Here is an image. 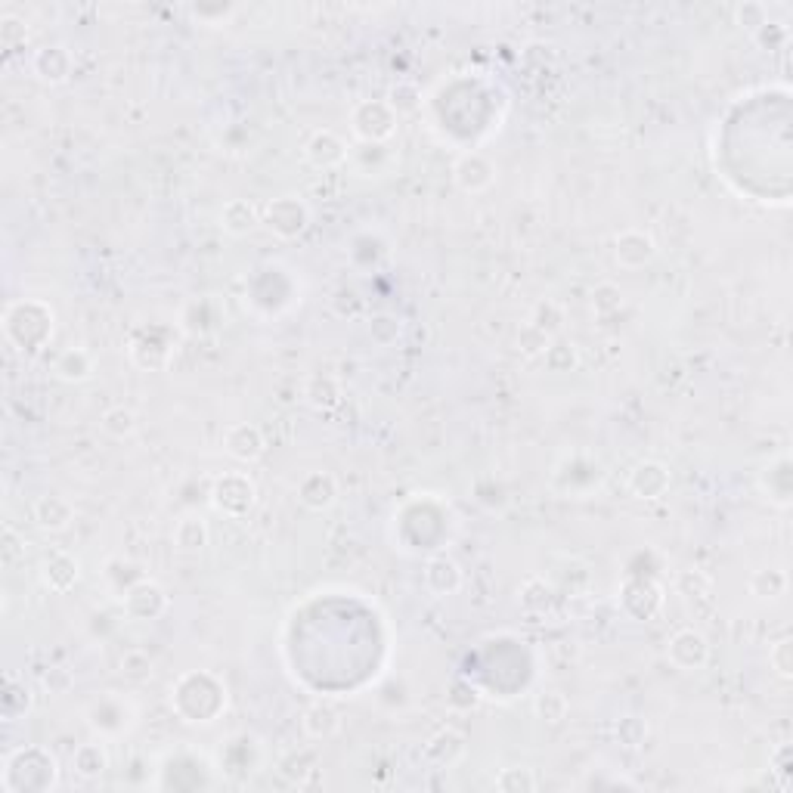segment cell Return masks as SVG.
<instances>
[{
	"mask_svg": "<svg viewBox=\"0 0 793 793\" xmlns=\"http://www.w3.org/2000/svg\"><path fill=\"white\" fill-rule=\"evenodd\" d=\"M400 335H403V323H400V316H394V313H375L369 320V338L378 347L397 344Z\"/></svg>",
	"mask_w": 793,
	"mask_h": 793,
	"instance_id": "8d00e7d4",
	"label": "cell"
},
{
	"mask_svg": "<svg viewBox=\"0 0 793 793\" xmlns=\"http://www.w3.org/2000/svg\"><path fill=\"white\" fill-rule=\"evenodd\" d=\"M53 323H56V316H53L50 304H44L38 298H25V301H16L7 307L4 335L16 351L38 354L41 347H47V341L53 338Z\"/></svg>",
	"mask_w": 793,
	"mask_h": 793,
	"instance_id": "6da1fadb",
	"label": "cell"
},
{
	"mask_svg": "<svg viewBox=\"0 0 793 793\" xmlns=\"http://www.w3.org/2000/svg\"><path fill=\"white\" fill-rule=\"evenodd\" d=\"M261 224L276 239H298L310 227V205L301 196H279L270 199L261 211Z\"/></svg>",
	"mask_w": 793,
	"mask_h": 793,
	"instance_id": "5b68a950",
	"label": "cell"
},
{
	"mask_svg": "<svg viewBox=\"0 0 793 793\" xmlns=\"http://www.w3.org/2000/svg\"><path fill=\"white\" fill-rule=\"evenodd\" d=\"M614 261L623 270H645L657 261V242L645 230H623L614 239Z\"/></svg>",
	"mask_w": 793,
	"mask_h": 793,
	"instance_id": "8fae6325",
	"label": "cell"
},
{
	"mask_svg": "<svg viewBox=\"0 0 793 793\" xmlns=\"http://www.w3.org/2000/svg\"><path fill=\"white\" fill-rule=\"evenodd\" d=\"M769 666L778 679H793V642L790 639H778L772 648H769Z\"/></svg>",
	"mask_w": 793,
	"mask_h": 793,
	"instance_id": "ee69618b",
	"label": "cell"
},
{
	"mask_svg": "<svg viewBox=\"0 0 793 793\" xmlns=\"http://www.w3.org/2000/svg\"><path fill=\"white\" fill-rule=\"evenodd\" d=\"M543 360H546V369L555 372V375H564V372H574L580 369V347L567 338H552L549 347L543 351Z\"/></svg>",
	"mask_w": 793,
	"mask_h": 793,
	"instance_id": "f1b7e54d",
	"label": "cell"
},
{
	"mask_svg": "<svg viewBox=\"0 0 793 793\" xmlns=\"http://www.w3.org/2000/svg\"><path fill=\"white\" fill-rule=\"evenodd\" d=\"M453 183L465 196H481L496 183V165L490 162V155L478 149L462 152L453 165Z\"/></svg>",
	"mask_w": 793,
	"mask_h": 793,
	"instance_id": "52a82bcc",
	"label": "cell"
},
{
	"mask_svg": "<svg viewBox=\"0 0 793 793\" xmlns=\"http://www.w3.org/2000/svg\"><path fill=\"white\" fill-rule=\"evenodd\" d=\"M666 660L682 673H697L710 663V642L701 629H679L676 636L666 642Z\"/></svg>",
	"mask_w": 793,
	"mask_h": 793,
	"instance_id": "8992f818",
	"label": "cell"
},
{
	"mask_svg": "<svg viewBox=\"0 0 793 793\" xmlns=\"http://www.w3.org/2000/svg\"><path fill=\"white\" fill-rule=\"evenodd\" d=\"M171 608L168 592L155 580H137L124 589V614L131 620H158Z\"/></svg>",
	"mask_w": 793,
	"mask_h": 793,
	"instance_id": "ba28073f",
	"label": "cell"
},
{
	"mask_svg": "<svg viewBox=\"0 0 793 793\" xmlns=\"http://www.w3.org/2000/svg\"><path fill=\"white\" fill-rule=\"evenodd\" d=\"M78 577H81V564L69 552H50L41 561V583L53 595H66L78 583Z\"/></svg>",
	"mask_w": 793,
	"mask_h": 793,
	"instance_id": "2e32d148",
	"label": "cell"
},
{
	"mask_svg": "<svg viewBox=\"0 0 793 793\" xmlns=\"http://www.w3.org/2000/svg\"><path fill=\"white\" fill-rule=\"evenodd\" d=\"M211 543V530L202 515H183L174 524V549L180 555H199Z\"/></svg>",
	"mask_w": 793,
	"mask_h": 793,
	"instance_id": "d4e9b609",
	"label": "cell"
},
{
	"mask_svg": "<svg viewBox=\"0 0 793 793\" xmlns=\"http://www.w3.org/2000/svg\"><path fill=\"white\" fill-rule=\"evenodd\" d=\"M388 255H391L388 239H385V236H378V233H372V230L357 233V236L351 239V248H347V258H351V264H354L357 270H375L378 264H385V261H388Z\"/></svg>",
	"mask_w": 793,
	"mask_h": 793,
	"instance_id": "7402d4cb",
	"label": "cell"
},
{
	"mask_svg": "<svg viewBox=\"0 0 793 793\" xmlns=\"http://www.w3.org/2000/svg\"><path fill=\"white\" fill-rule=\"evenodd\" d=\"M35 704V694H31L28 682L19 679L16 673H7L4 676V697H0V707H4V716L7 719H19L31 710Z\"/></svg>",
	"mask_w": 793,
	"mask_h": 793,
	"instance_id": "83f0119b",
	"label": "cell"
},
{
	"mask_svg": "<svg viewBox=\"0 0 793 793\" xmlns=\"http://www.w3.org/2000/svg\"><path fill=\"white\" fill-rule=\"evenodd\" d=\"M87 725H90V732L93 735H100L103 741L106 738H121V735H128L131 728L137 725V707L134 701H128L124 694H100L97 701H93L87 707Z\"/></svg>",
	"mask_w": 793,
	"mask_h": 793,
	"instance_id": "3957f363",
	"label": "cell"
},
{
	"mask_svg": "<svg viewBox=\"0 0 793 793\" xmlns=\"http://www.w3.org/2000/svg\"><path fill=\"white\" fill-rule=\"evenodd\" d=\"M304 400L313 409H332L341 403V385L332 375H310L304 382Z\"/></svg>",
	"mask_w": 793,
	"mask_h": 793,
	"instance_id": "f546056e",
	"label": "cell"
},
{
	"mask_svg": "<svg viewBox=\"0 0 793 793\" xmlns=\"http://www.w3.org/2000/svg\"><path fill=\"white\" fill-rule=\"evenodd\" d=\"M143 351L149 357L143 360L140 369H165L171 363V357H174V338H171V332L162 329V326H152V329L140 332L134 338V344H131V357H137Z\"/></svg>",
	"mask_w": 793,
	"mask_h": 793,
	"instance_id": "ac0fdd59",
	"label": "cell"
},
{
	"mask_svg": "<svg viewBox=\"0 0 793 793\" xmlns=\"http://www.w3.org/2000/svg\"><path fill=\"white\" fill-rule=\"evenodd\" d=\"M465 583V570L456 558L450 555H434L428 564H425V589L437 598H447V595H456Z\"/></svg>",
	"mask_w": 793,
	"mask_h": 793,
	"instance_id": "9a60e30c",
	"label": "cell"
},
{
	"mask_svg": "<svg viewBox=\"0 0 793 793\" xmlns=\"http://www.w3.org/2000/svg\"><path fill=\"white\" fill-rule=\"evenodd\" d=\"M400 118L388 100H360L351 109V131L363 146H385L397 134Z\"/></svg>",
	"mask_w": 793,
	"mask_h": 793,
	"instance_id": "277c9868",
	"label": "cell"
},
{
	"mask_svg": "<svg viewBox=\"0 0 793 793\" xmlns=\"http://www.w3.org/2000/svg\"><path fill=\"white\" fill-rule=\"evenodd\" d=\"M22 555H25V549H22V543H19L16 530L7 527V530H4V558H7V561H16V558H22Z\"/></svg>",
	"mask_w": 793,
	"mask_h": 793,
	"instance_id": "7dc6e473",
	"label": "cell"
},
{
	"mask_svg": "<svg viewBox=\"0 0 793 793\" xmlns=\"http://www.w3.org/2000/svg\"><path fill=\"white\" fill-rule=\"evenodd\" d=\"M100 425H103V431H106L112 440H131V437L137 434V428H140V419H137V412H134L131 406L118 403V406H109V409L103 412Z\"/></svg>",
	"mask_w": 793,
	"mask_h": 793,
	"instance_id": "4dcf8cb0",
	"label": "cell"
},
{
	"mask_svg": "<svg viewBox=\"0 0 793 793\" xmlns=\"http://www.w3.org/2000/svg\"><path fill=\"white\" fill-rule=\"evenodd\" d=\"M735 22L756 38L759 31L769 25V10H766V4H759V0H744V4L735 7Z\"/></svg>",
	"mask_w": 793,
	"mask_h": 793,
	"instance_id": "ab89813d",
	"label": "cell"
},
{
	"mask_svg": "<svg viewBox=\"0 0 793 793\" xmlns=\"http://www.w3.org/2000/svg\"><path fill=\"white\" fill-rule=\"evenodd\" d=\"M388 106L394 109L397 118L403 115H416L422 109V90L412 81H397L388 93Z\"/></svg>",
	"mask_w": 793,
	"mask_h": 793,
	"instance_id": "d590c367",
	"label": "cell"
},
{
	"mask_svg": "<svg viewBox=\"0 0 793 793\" xmlns=\"http://www.w3.org/2000/svg\"><path fill=\"white\" fill-rule=\"evenodd\" d=\"M298 502L304 505L307 512H329L332 505L338 502V481L332 478L329 471H310L298 481V490H295Z\"/></svg>",
	"mask_w": 793,
	"mask_h": 793,
	"instance_id": "4fadbf2b",
	"label": "cell"
},
{
	"mask_svg": "<svg viewBox=\"0 0 793 793\" xmlns=\"http://www.w3.org/2000/svg\"><path fill=\"white\" fill-rule=\"evenodd\" d=\"M759 490L766 493L769 502H775L778 509H787L793 499V471H790V459L781 453L775 462H769L763 471H759Z\"/></svg>",
	"mask_w": 793,
	"mask_h": 793,
	"instance_id": "ffe728a7",
	"label": "cell"
},
{
	"mask_svg": "<svg viewBox=\"0 0 793 793\" xmlns=\"http://www.w3.org/2000/svg\"><path fill=\"white\" fill-rule=\"evenodd\" d=\"M341 710L329 701H313L301 713V728L310 741H332L341 732Z\"/></svg>",
	"mask_w": 793,
	"mask_h": 793,
	"instance_id": "44dd1931",
	"label": "cell"
},
{
	"mask_svg": "<svg viewBox=\"0 0 793 793\" xmlns=\"http://www.w3.org/2000/svg\"><path fill=\"white\" fill-rule=\"evenodd\" d=\"M533 326L543 329L549 338H558V332L564 329V307L552 298H543L536 307H533Z\"/></svg>",
	"mask_w": 793,
	"mask_h": 793,
	"instance_id": "f35d334b",
	"label": "cell"
},
{
	"mask_svg": "<svg viewBox=\"0 0 793 793\" xmlns=\"http://www.w3.org/2000/svg\"><path fill=\"white\" fill-rule=\"evenodd\" d=\"M72 769L84 781H100L109 772V750H106L103 738L78 744L75 753H72Z\"/></svg>",
	"mask_w": 793,
	"mask_h": 793,
	"instance_id": "484cf974",
	"label": "cell"
},
{
	"mask_svg": "<svg viewBox=\"0 0 793 793\" xmlns=\"http://www.w3.org/2000/svg\"><path fill=\"white\" fill-rule=\"evenodd\" d=\"M261 224V208L251 199H230L220 208V230L230 236H248Z\"/></svg>",
	"mask_w": 793,
	"mask_h": 793,
	"instance_id": "cb8c5ba5",
	"label": "cell"
},
{
	"mask_svg": "<svg viewBox=\"0 0 793 793\" xmlns=\"http://www.w3.org/2000/svg\"><path fill=\"white\" fill-rule=\"evenodd\" d=\"M304 158L316 171H335L347 162V158H351V149H347V143L335 131L320 128V131H313L310 140L304 143Z\"/></svg>",
	"mask_w": 793,
	"mask_h": 793,
	"instance_id": "7c38bea8",
	"label": "cell"
},
{
	"mask_svg": "<svg viewBox=\"0 0 793 793\" xmlns=\"http://www.w3.org/2000/svg\"><path fill=\"white\" fill-rule=\"evenodd\" d=\"M539 787L533 769H524V766H512V769H502L496 775V790L499 793H533Z\"/></svg>",
	"mask_w": 793,
	"mask_h": 793,
	"instance_id": "74e56055",
	"label": "cell"
},
{
	"mask_svg": "<svg viewBox=\"0 0 793 793\" xmlns=\"http://www.w3.org/2000/svg\"><path fill=\"white\" fill-rule=\"evenodd\" d=\"M623 307V289L617 282H601L592 289V310L595 316H611Z\"/></svg>",
	"mask_w": 793,
	"mask_h": 793,
	"instance_id": "60d3db41",
	"label": "cell"
},
{
	"mask_svg": "<svg viewBox=\"0 0 793 793\" xmlns=\"http://www.w3.org/2000/svg\"><path fill=\"white\" fill-rule=\"evenodd\" d=\"M549 335L539 329V326H533V323H524L521 329H518V351L527 357V360H533V357H543V351L549 347Z\"/></svg>",
	"mask_w": 793,
	"mask_h": 793,
	"instance_id": "7bdbcfd3",
	"label": "cell"
},
{
	"mask_svg": "<svg viewBox=\"0 0 793 793\" xmlns=\"http://www.w3.org/2000/svg\"><path fill=\"white\" fill-rule=\"evenodd\" d=\"M750 592L763 601H775L787 592V574L778 567H766V570H756L750 577Z\"/></svg>",
	"mask_w": 793,
	"mask_h": 793,
	"instance_id": "e575fe53",
	"label": "cell"
},
{
	"mask_svg": "<svg viewBox=\"0 0 793 793\" xmlns=\"http://www.w3.org/2000/svg\"><path fill=\"white\" fill-rule=\"evenodd\" d=\"M118 673L124 682H131V685H143L152 679L155 673V660L149 657V651L143 648H131V651H124L121 660H118Z\"/></svg>",
	"mask_w": 793,
	"mask_h": 793,
	"instance_id": "1f68e13d",
	"label": "cell"
},
{
	"mask_svg": "<svg viewBox=\"0 0 793 793\" xmlns=\"http://www.w3.org/2000/svg\"><path fill=\"white\" fill-rule=\"evenodd\" d=\"M35 524L50 536L66 533L75 524V505L62 493H47L35 502Z\"/></svg>",
	"mask_w": 793,
	"mask_h": 793,
	"instance_id": "d6986e66",
	"label": "cell"
},
{
	"mask_svg": "<svg viewBox=\"0 0 793 793\" xmlns=\"http://www.w3.org/2000/svg\"><path fill=\"white\" fill-rule=\"evenodd\" d=\"M193 316H196V320H202L196 335H211L220 323H224V310H220V304L214 298H196V301H189L183 307L180 320H193Z\"/></svg>",
	"mask_w": 793,
	"mask_h": 793,
	"instance_id": "d6a6232c",
	"label": "cell"
},
{
	"mask_svg": "<svg viewBox=\"0 0 793 793\" xmlns=\"http://www.w3.org/2000/svg\"><path fill=\"white\" fill-rule=\"evenodd\" d=\"M189 13H193L199 22H205V25H224L233 13H236V7L233 4H199V7H189Z\"/></svg>",
	"mask_w": 793,
	"mask_h": 793,
	"instance_id": "f6af8a7d",
	"label": "cell"
},
{
	"mask_svg": "<svg viewBox=\"0 0 793 793\" xmlns=\"http://www.w3.org/2000/svg\"><path fill=\"white\" fill-rule=\"evenodd\" d=\"M673 471L657 459H645L629 471V493L642 502H657L670 493Z\"/></svg>",
	"mask_w": 793,
	"mask_h": 793,
	"instance_id": "30bf717a",
	"label": "cell"
},
{
	"mask_svg": "<svg viewBox=\"0 0 793 793\" xmlns=\"http://www.w3.org/2000/svg\"><path fill=\"white\" fill-rule=\"evenodd\" d=\"M0 38H4L7 47H13L16 41H25L28 38L25 19H19V16H4V19H0Z\"/></svg>",
	"mask_w": 793,
	"mask_h": 793,
	"instance_id": "bcb514c9",
	"label": "cell"
},
{
	"mask_svg": "<svg viewBox=\"0 0 793 793\" xmlns=\"http://www.w3.org/2000/svg\"><path fill=\"white\" fill-rule=\"evenodd\" d=\"M211 505L217 515L230 521H242L258 505V487L245 471H224L211 484Z\"/></svg>",
	"mask_w": 793,
	"mask_h": 793,
	"instance_id": "7a4b0ae2",
	"label": "cell"
},
{
	"mask_svg": "<svg viewBox=\"0 0 793 793\" xmlns=\"http://www.w3.org/2000/svg\"><path fill=\"white\" fill-rule=\"evenodd\" d=\"M93 372H97V363H93L90 351H84V347H66L53 360V375L66 385H84L93 378Z\"/></svg>",
	"mask_w": 793,
	"mask_h": 793,
	"instance_id": "603a6c76",
	"label": "cell"
},
{
	"mask_svg": "<svg viewBox=\"0 0 793 793\" xmlns=\"http://www.w3.org/2000/svg\"><path fill=\"white\" fill-rule=\"evenodd\" d=\"M468 753V741L459 728H440V732L425 744V759L437 769H453L459 766Z\"/></svg>",
	"mask_w": 793,
	"mask_h": 793,
	"instance_id": "e0dca14e",
	"label": "cell"
},
{
	"mask_svg": "<svg viewBox=\"0 0 793 793\" xmlns=\"http://www.w3.org/2000/svg\"><path fill=\"white\" fill-rule=\"evenodd\" d=\"M261 741L251 735H233L224 750H220V769L224 772H251V766H258L261 759H248V750L258 747Z\"/></svg>",
	"mask_w": 793,
	"mask_h": 793,
	"instance_id": "4316f807",
	"label": "cell"
},
{
	"mask_svg": "<svg viewBox=\"0 0 793 793\" xmlns=\"http://www.w3.org/2000/svg\"><path fill=\"white\" fill-rule=\"evenodd\" d=\"M31 72H35L44 84L56 87V84H66L75 72V56L69 47L62 44H47L35 53L31 59Z\"/></svg>",
	"mask_w": 793,
	"mask_h": 793,
	"instance_id": "5bb4252c",
	"label": "cell"
},
{
	"mask_svg": "<svg viewBox=\"0 0 793 793\" xmlns=\"http://www.w3.org/2000/svg\"><path fill=\"white\" fill-rule=\"evenodd\" d=\"M567 710H570V704H567V697H564L558 688L539 691V694H536V701H533V713H536V719H543L546 725H558V722H564V719H567Z\"/></svg>",
	"mask_w": 793,
	"mask_h": 793,
	"instance_id": "836d02e7",
	"label": "cell"
},
{
	"mask_svg": "<svg viewBox=\"0 0 793 793\" xmlns=\"http://www.w3.org/2000/svg\"><path fill=\"white\" fill-rule=\"evenodd\" d=\"M614 735H617V741H620L623 747L639 750V747L645 744V738H648V725H645V719H639V716H623V719H617V725H614Z\"/></svg>",
	"mask_w": 793,
	"mask_h": 793,
	"instance_id": "b9f144b4",
	"label": "cell"
},
{
	"mask_svg": "<svg viewBox=\"0 0 793 793\" xmlns=\"http://www.w3.org/2000/svg\"><path fill=\"white\" fill-rule=\"evenodd\" d=\"M224 453L233 459V462H242V465H255L264 459L267 453V437L258 425L251 422H233L227 431H224Z\"/></svg>",
	"mask_w": 793,
	"mask_h": 793,
	"instance_id": "9c48e42d",
	"label": "cell"
}]
</instances>
